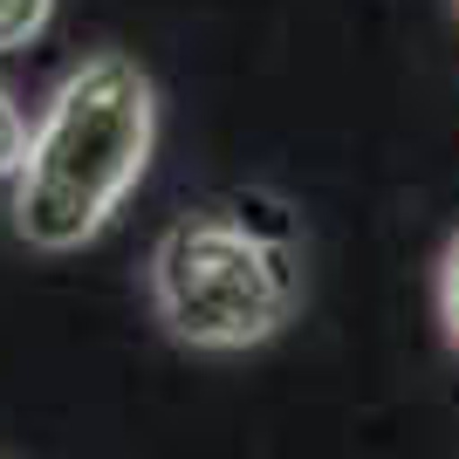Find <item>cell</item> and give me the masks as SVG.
<instances>
[{"instance_id":"5","label":"cell","mask_w":459,"mask_h":459,"mask_svg":"<svg viewBox=\"0 0 459 459\" xmlns=\"http://www.w3.org/2000/svg\"><path fill=\"white\" fill-rule=\"evenodd\" d=\"M439 316H446V336L459 343V240L446 254V274H439Z\"/></svg>"},{"instance_id":"4","label":"cell","mask_w":459,"mask_h":459,"mask_svg":"<svg viewBox=\"0 0 459 459\" xmlns=\"http://www.w3.org/2000/svg\"><path fill=\"white\" fill-rule=\"evenodd\" d=\"M21 152H28V124H21V110L0 96V178L21 165Z\"/></svg>"},{"instance_id":"1","label":"cell","mask_w":459,"mask_h":459,"mask_svg":"<svg viewBox=\"0 0 459 459\" xmlns=\"http://www.w3.org/2000/svg\"><path fill=\"white\" fill-rule=\"evenodd\" d=\"M158 103L131 56H90L56 90L14 165V227L28 247L69 254L103 233L152 165Z\"/></svg>"},{"instance_id":"2","label":"cell","mask_w":459,"mask_h":459,"mask_svg":"<svg viewBox=\"0 0 459 459\" xmlns=\"http://www.w3.org/2000/svg\"><path fill=\"white\" fill-rule=\"evenodd\" d=\"M152 302L158 323L192 350L268 343L302 302L288 220H254V199L186 212L152 254Z\"/></svg>"},{"instance_id":"3","label":"cell","mask_w":459,"mask_h":459,"mask_svg":"<svg viewBox=\"0 0 459 459\" xmlns=\"http://www.w3.org/2000/svg\"><path fill=\"white\" fill-rule=\"evenodd\" d=\"M48 14H56V0H0V56L28 48L48 28Z\"/></svg>"}]
</instances>
